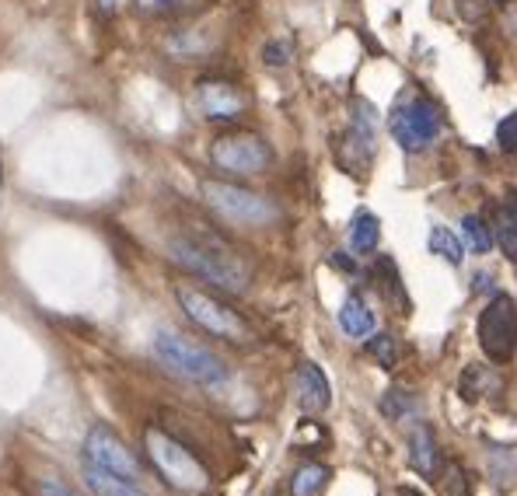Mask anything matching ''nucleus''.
I'll return each instance as SVG.
<instances>
[{"label":"nucleus","instance_id":"b1692460","mask_svg":"<svg viewBox=\"0 0 517 496\" xmlns=\"http://www.w3.org/2000/svg\"><path fill=\"white\" fill-rule=\"evenodd\" d=\"M497 144L507 158H517V112H511V116H504L497 123Z\"/></svg>","mask_w":517,"mask_h":496},{"label":"nucleus","instance_id":"c85d7f7f","mask_svg":"<svg viewBox=\"0 0 517 496\" xmlns=\"http://www.w3.org/2000/svg\"><path fill=\"white\" fill-rule=\"evenodd\" d=\"M116 7H119V0H98V11L102 14H116Z\"/></svg>","mask_w":517,"mask_h":496},{"label":"nucleus","instance_id":"aec40b11","mask_svg":"<svg viewBox=\"0 0 517 496\" xmlns=\"http://www.w3.org/2000/svg\"><path fill=\"white\" fill-rule=\"evenodd\" d=\"M462 238H465V245H469V252H476V255H486L493 245H497L493 228L479 214H465L462 217Z\"/></svg>","mask_w":517,"mask_h":496},{"label":"nucleus","instance_id":"dca6fc26","mask_svg":"<svg viewBox=\"0 0 517 496\" xmlns=\"http://www.w3.org/2000/svg\"><path fill=\"white\" fill-rule=\"evenodd\" d=\"M84 486L91 490V496H147L137 483H126V479L95 469L88 462H84Z\"/></svg>","mask_w":517,"mask_h":496},{"label":"nucleus","instance_id":"4468645a","mask_svg":"<svg viewBox=\"0 0 517 496\" xmlns=\"http://www.w3.org/2000/svg\"><path fill=\"white\" fill-rule=\"evenodd\" d=\"M339 329L350 339H367L374 332V311L364 304L360 294H350L339 308Z\"/></svg>","mask_w":517,"mask_h":496},{"label":"nucleus","instance_id":"423d86ee","mask_svg":"<svg viewBox=\"0 0 517 496\" xmlns=\"http://www.w3.org/2000/svg\"><path fill=\"white\" fill-rule=\"evenodd\" d=\"M210 165L238 175V179H249V175H262L273 165V147L252 130H228L210 140Z\"/></svg>","mask_w":517,"mask_h":496},{"label":"nucleus","instance_id":"412c9836","mask_svg":"<svg viewBox=\"0 0 517 496\" xmlns=\"http://www.w3.org/2000/svg\"><path fill=\"white\" fill-rule=\"evenodd\" d=\"M493 238H497V245L504 248V255L511 262H517V224L514 217L507 214V207L500 203V207H493Z\"/></svg>","mask_w":517,"mask_h":496},{"label":"nucleus","instance_id":"f3484780","mask_svg":"<svg viewBox=\"0 0 517 496\" xmlns=\"http://www.w3.org/2000/svg\"><path fill=\"white\" fill-rule=\"evenodd\" d=\"M332 479V469L329 465H301V469L290 476V496H318L329 486Z\"/></svg>","mask_w":517,"mask_h":496},{"label":"nucleus","instance_id":"6e6552de","mask_svg":"<svg viewBox=\"0 0 517 496\" xmlns=\"http://www.w3.org/2000/svg\"><path fill=\"white\" fill-rule=\"evenodd\" d=\"M476 336L493 364H511L517 357V301L497 294L476 322Z\"/></svg>","mask_w":517,"mask_h":496},{"label":"nucleus","instance_id":"c756f323","mask_svg":"<svg viewBox=\"0 0 517 496\" xmlns=\"http://www.w3.org/2000/svg\"><path fill=\"white\" fill-rule=\"evenodd\" d=\"M500 4H504V0H500Z\"/></svg>","mask_w":517,"mask_h":496},{"label":"nucleus","instance_id":"5701e85b","mask_svg":"<svg viewBox=\"0 0 517 496\" xmlns=\"http://www.w3.org/2000/svg\"><path fill=\"white\" fill-rule=\"evenodd\" d=\"M367 353H371L385 371H392V367L399 364V346H395V339L388 336V332H371V336H367Z\"/></svg>","mask_w":517,"mask_h":496},{"label":"nucleus","instance_id":"39448f33","mask_svg":"<svg viewBox=\"0 0 517 496\" xmlns=\"http://www.w3.org/2000/svg\"><path fill=\"white\" fill-rule=\"evenodd\" d=\"M175 297H179L189 322L200 325L203 332H210V336L217 339H228V343H252L249 322H245L235 308H228L221 297L207 294V290L200 287H189V283H182V287L175 290Z\"/></svg>","mask_w":517,"mask_h":496},{"label":"nucleus","instance_id":"cd10ccee","mask_svg":"<svg viewBox=\"0 0 517 496\" xmlns=\"http://www.w3.org/2000/svg\"><path fill=\"white\" fill-rule=\"evenodd\" d=\"M504 207H507V214H511V217H514V224H517V193H507Z\"/></svg>","mask_w":517,"mask_h":496},{"label":"nucleus","instance_id":"7ed1b4c3","mask_svg":"<svg viewBox=\"0 0 517 496\" xmlns=\"http://www.w3.org/2000/svg\"><path fill=\"white\" fill-rule=\"evenodd\" d=\"M144 451L151 458V465L158 469V476L165 479L172 490L179 493H207L210 490V472L203 469V462L186 448L182 441H175L172 434H165L161 427L144 430Z\"/></svg>","mask_w":517,"mask_h":496},{"label":"nucleus","instance_id":"0eeeda50","mask_svg":"<svg viewBox=\"0 0 517 496\" xmlns=\"http://www.w3.org/2000/svg\"><path fill=\"white\" fill-rule=\"evenodd\" d=\"M444 116L427 95H413L409 102H399L388 116V133L406 154H420L441 137Z\"/></svg>","mask_w":517,"mask_h":496},{"label":"nucleus","instance_id":"a211bd4d","mask_svg":"<svg viewBox=\"0 0 517 496\" xmlns=\"http://www.w3.org/2000/svg\"><path fill=\"white\" fill-rule=\"evenodd\" d=\"M381 242V221L374 214H367V210H360L357 217H353V224H350V245H353V252L357 255H367V252H374Z\"/></svg>","mask_w":517,"mask_h":496},{"label":"nucleus","instance_id":"f03ea898","mask_svg":"<svg viewBox=\"0 0 517 496\" xmlns=\"http://www.w3.org/2000/svg\"><path fill=\"white\" fill-rule=\"evenodd\" d=\"M154 357H158L172 374H179V378L193 381V385H203V388L224 385L231 374L228 364H224L210 346L196 343V339L182 336V332H175V329H161L158 336H154Z\"/></svg>","mask_w":517,"mask_h":496},{"label":"nucleus","instance_id":"393cba45","mask_svg":"<svg viewBox=\"0 0 517 496\" xmlns=\"http://www.w3.org/2000/svg\"><path fill=\"white\" fill-rule=\"evenodd\" d=\"M290 60H294V49H290V42L273 39V42H266V46H262V63H266V67H287Z\"/></svg>","mask_w":517,"mask_h":496},{"label":"nucleus","instance_id":"1a4fd4ad","mask_svg":"<svg viewBox=\"0 0 517 496\" xmlns=\"http://www.w3.org/2000/svg\"><path fill=\"white\" fill-rule=\"evenodd\" d=\"M84 462L102 472H112V476L126 479V483H140V479H144V469H140L137 455H133L123 437L105 427V423H95V427L88 430V437H84Z\"/></svg>","mask_w":517,"mask_h":496},{"label":"nucleus","instance_id":"2eb2a0df","mask_svg":"<svg viewBox=\"0 0 517 496\" xmlns=\"http://www.w3.org/2000/svg\"><path fill=\"white\" fill-rule=\"evenodd\" d=\"M500 388H504V381H500L497 371H490V367H465L462 371V381H458V392L465 395V402H479L486 399V395H497Z\"/></svg>","mask_w":517,"mask_h":496},{"label":"nucleus","instance_id":"f8f14e48","mask_svg":"<svg viewBox=\"0 0 517 496\" xmlns=\"http://www.w3.org/2000/svg\"><path fill=\"white\" fill-rule=\"evenodd\" d=\"M294 395H297V406L304 413H325L332 406V388H329V378L318 364L304 360L294 374Z\"/></svg>","mask_w":517,"mask_h":496},{"label":"nucleus","instance_id":"f257e3e1","mask_svg":"<svg viewBox=\"0 0 517 496\" xmlns=\"http://www.w3.org/2000/svg\"><path fill=\"white\" fill-rule=\"evenodd\" d=\"M168 259L175 266L189 269L200 280L214 283V287L228 290V294H245L252 283V266L242 259L235 245H228L214 231H182L168 242Z\"/></svg>","mask_w":517,"mask_h":496},{"label":"nucleus","instance_id":"bb28decb","mask_svg":"<svg viewBox=\"0 0 517 496\" xmlns=\"http://www.w3.org/2000/svg\"><path fill=\"white\" fill-rule=\"evenodd\" d=\"M39 496H77L63 479H39Z\"/></svg>","mask_w":517,"mask_h":496},{"label":"nucleus","instance_id":"20e7f679","mask_svg":"<svg viewBox=\"0 0 517 496\" xmlns=\"http://www.w3.org/2000/svg\"><path fill=\"white\" fill-rule=\"evenodd\" d=\"M203 203L214 210L217 217H224L228 224H242V228H266L280 217L276 203L262 193L238 186V182H224V179H203L200 182Z\"/></svg>","mask_w":517,"mask_h":496},{"label":"nucleus","instance_id":"4be33fe9","mask_svg":"<svg viewBox=\"0 0 517 496\" xmlns=\"http://www.w3.org/2000/svg\"><path fill=\"white\" fill-rule=\"evenodd\" d=\"M381 413L395 423L413 420V416H420V402H416L409 392H388L385 399H381Z\"/></svg>","mask_w":517,"mask_h":496},{"label":"nucleus","instance_id":"a878e982","mask_svg":"<svg viewBox=\"0 0 517 496\" xmlns=\"http://www.w3.org/2000/svg\"><path fill=\"white\" fill-rule=\"evenodd\" d=\"M179 4H182V0H137V11L140 14H154V18H158V14L175 11Z\"/></svg>","mask_w":517,"mask_h":496},{"label":"nucleus","instance_id":"ddd939ff","mask_svg":"<svg viewBox=\"0 0 517 496\" xmlns=\"http://www.w3.org/2000/svg\"><path fill=\"white\" fill-rule=\"evenodd\" d=\"M409 462L413 469H420L423 476H441V448H437V437L427 423L413 430V441H409Z\"/></svg>","mask_w":517,"mask_h":496},{"label":"nucleus","instance_id":"9b49d317","mask_svg":"<svg viewBox=\"0 0 517 496\" xmlns=\"http://www.w3.org/2000/svg\"><path fill=\"white\" fill-rule=\"evenodd\" d=\"M196 102H200V112L210 123H235L249 109L245 91L231 81H221V77H210V81L196 84Z\"/></svg>","mask_w":517,"mask_h":496},{"label":"nucleus","instance_id":"6ab92c4d","mask_svg":"<svg viewBox=\"0 0 517 496\" xmlns=\"http://www.w3.org/2000/svg\"><path fill=\"white\" fill-rule=\"evenodd\" d=\"M427 248L434 255H441L444 262H451V266H462V259H465V245H462V238L455 235L451 228H444V224H434L430 228V235H427Z\"/></svg>","mask_w":517,"mask_h":496},{"label":"nucleus","instance_id":"9d476101","mask_svg":"<svg viewBox=\"0 0 517 496\" xmlns=\"http://www.w3.org/2000/svg\"><path fill=\"white\" fill-rule=\"evenodd\" d=\"M374 147H378V109L367 98H353L350 102V126H346L343 151L350 158H343L346 168H353L357 175H367L374 161Z\"/></svg>","mask_w":517,"mask_h":496}]
</instances>
